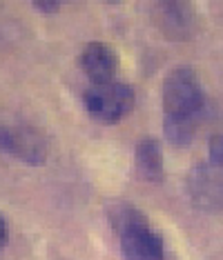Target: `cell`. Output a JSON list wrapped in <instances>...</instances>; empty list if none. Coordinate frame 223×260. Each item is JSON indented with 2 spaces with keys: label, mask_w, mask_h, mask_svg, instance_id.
<instances>
[{
  "label": "cell",
  "mask_w": 223,
  "mask_h": 260,
  "mask_svg": "<svg viewBox=\"0 0 223 260\" xmlns=\"http://www.w3.org/2000/svg\"><path fill=\"white\" fill-rule=\"evenodd\" d=\"M7 240H9V224L5 220V216L0 214V249L7 245Z\"/></svg>",
  "instance_id": "obj_11"
},
{
  "label": "cell",
  "mask_w": 223,
  "mask_h": 260,
  "mask_svg": "<svg viewBox=\"0 0 223 260\" xmlns=\"http://www.w3.org/2000/svg\"><path fill=\"white\" fill-rule=\"evenodd\" d=\"M192 200L203 209H221L223 207V171L203 165L192 171L190 178Z\"/></svg>",
  "instance_id": "obj_7"
},
{
  "label": "cell",
  "mask_w": 223,
  "mask_h": 260,
  "mask_svg": "<svg viewBox=\"0 0 223 260\" xmlns=\"http://www.w3.org/2000/svg\"><path fill=\"white\" fill-rule=\"evenodd\" d=\"M107 220L119 238L123 260H165L163 236L154 232L148 216L138 207L127 203L109 205Z\"/></svg>",
  "instance_id": "obj_2"
},
{
  "label": "cell",
  "mask_w": 223,
  "mask_h": 260,
  "mask_svg": "<svg viewBox=\"0 0 223 260\" xmlns=\"http://www.w3.org/2000/svg\"><path fill=\"white\" fill-rule=\"evenodd\" d=\"M154 20L156 27L172 40H187L197 31V16L187 3H158Z\"/></svg>",
  "instance_id": "obj_6"
},
{
  "label": "cell",
  "mask_w": 223,
  "mask_h": 260,
  "mask_svg": "<svg viewBox=\"0 0 223 260\" xmlns=\"http://www.w3.org/2000/svg\"><path fill=\"white\" fill-rule=\"evenodd\" d=\"M134 160H136V174L141 180L152 182V185H161L165 178V162H163V151L158 140L143 138L138 140L136 151H134Z\"/></svg>",
  "instance_id": "obj_8"
},
{
  "label": "cell",
  "mask_w": 223,
  "mask_h": 260,
  "mask_svg": "<svg viewBox=\"0 0 223 260\" xmlns=\"http://www.w3.org/2000/svg\"><path fill=\"white\" fill-rule=\"evenodd\" d=\"M0 151L25 165L40 167L47 160L49 145L36 127L25 122H0Z\"/></svg>",
  "instance_id": "obj_4"
},
{
  "label": "cell",
  "mask_w": 223,
  "mask_h": 260,
  "mask_svg": "<svg viewBox=\"0 0 223 260\" xmlns=\"http://www.w3.org/2000/svg\"><path fill=\"white\" fill-rule=\"evenodd\" d=\"M80 69L90 78V85H103L112 82L119 76V54L107 43H90L85 45L83 54L78 58Z\"/></svg>",
  "instance_id": "obj_5"
},
{
  "label": "cell",
  "mask_w": 223,
  "mask_h": 260,
  "mask_svg": "<svg viewBox=\"0 0 223 260\" xmlns=\"http://www.w3.org/2000/svg\"><path fill=\"white\" fill-rule=\"evenodd\" d=\"M34 9L43 11V14H56V11H61V3H56V0H34Z\"/></svg>",
  "instance_id": "obj_10"
},
{
  "label": "cell",
  "mask_w": 223,
  "mask_h": 260,
  "mask_svg": "<svg viewBox=\"0 0 223 260\" xmlns=\"http://www.w3.org/2000/svg\"><path fill=\"white\" fill-rule=\"evenodd\" d=\"M208 165L223 171V136H212L208 143Z\"/></svg>",
  "instance_id": "obj_9"
},
{
  "label": "cell",
  "mask_w": 223,
  "mask_h": 260,
  "mask_svg": "<svg viewBox=\"0 0 223 260\" xmlns=\"http://www.w3.org/2000/svg\"><path fill=\"white\" fill-rule=\"evenodd\" d=\"M163 134L174 147H187L208 116V96L190 67H177L163 82Z\"/></svg>",
  "instance_id": "obj_1"
},
{
  "label": "cell",
  "mask_w": 223,
  "mask_h": 260,
  "mask_svg": "<svg viewBox=\"0 0 223 260\" xmlns=\"http://www.w3.org/2000/svg\"><path fill=\"white\" fill-rule=\"evenodd\" d=\"M136 93L130 85L121 80L103 82V85H90L83 93V105L94 120L112 125L119 122L125 114H130L134 107Z\"/></svg>",
  "instance_id": "obj_3"
}]
</instances>
